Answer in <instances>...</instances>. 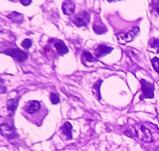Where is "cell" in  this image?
Instances as JSON below:
<instances>
[{
    "instance_id": "24",
    "label": "cell",
    "mask_w": 159,
    "mask_h": 151,
    "mask_svg": "<svg viewBox=\"0 0 159 151\" xmlns=\"http://www.w3.org/2000/svg\"><path fill=\"white\" fill-rule=\"evenodd\" d=\"M10 1H11V2H15V0H10Z\"/></svg>"
},
{
    "instance_id": "10",
    "label": "cell",
    "mask_w": 159,
    "mask_h": 151,
    "mask_svg": "<svg viewBox=\"0 0 159 151\" xmlns=\"http://www.w3.org/2000/svg\"><path fill=\"white\" fill-rule=\"evenodd\" d=\"M97 60L89 51H84L81 55V62L84 65H86L88 63H94Z\"/></svg>"
},
{
    "instance_id": "1",
    "label": "cell",
    "mask_w": 159,
    "mask_h": 151,
    "mask_svg": "<svg viewBox=\"0 0 159 151\" xmlns=\"http://www.w3.org/2000/svg\"><path fill=\"white\" fill-rule=\"evenodd\" d=\"M141 91L143 92L140 95V100L144 99H153L154 97V85L148 82L144 79L140 80Z\"/></svg>"
},
{
    "instance_id": "7",
    "label": "cell",
    "mask_w": 159,
    "mask_h": 151,
    "mask_svg": "<svg viewBox=\"0 0 159 151\" xmlns=\"http://www.w3.org/2000/svg\"><path fill=\"white\" fill-rule=\"evenodd\" d=\"M49 43H52L53 46L55 47V49H57V52L58 53L59 55L63 56L65 54L69 53V49L65 44L63 41L60 39H56V38H51L49 41Z\"/></svg>"
},
{
    "instance_id": "21",
    "label": "cell",
    "mask_w": 159,
    "mask_h": 151,
    "mask_svg": "<svg viewBox=\"0 0 159 151\" xmlns=\"http://www.w3.org/2000/svg\"><path fill=\"white\" fill-rule=\"evenodd\" d=\"M19 2L21 4L26 7V6L30 5L31 2H32V0H19Z\"/></svg>"
},
{
    "instance_id": "16",
    "label": "cell",
    "mask_w": 159,
    "mask_h": 151,
    "mask_svg": "<svg viewBox=\"0 0 159 151\" xmlns=\"http://www.w3.org/2000/svg\"><path fill=\"white\" fill-rule=\"evenodd\" d=\"M18 99H11L7 101V109L9 110L10 112H14L16 111V109L18 108Z\"/></svg>"
},
{
    "instance_id": "18",
    "label": "cell",
    "mask_w": 159,
    "mask_h": 151,
    "mask_svg": "<svg viewBox=\"0 0 159 151\" xmlns=\"http://www.w3.org/2000/svg\"><path fill=\"white\" fill-rule=\"evenodd\" d=\"M151 65L154 68V70L157 72L159 75V58L158 57H154L151 59Z\"/></svg>"
},
{
    "instance_id": "6",
    "label": "cell",
    "mask_w": 159,
    "mask_h": 151,
    "mask_svg": "<svg viewBox=\"0 0 159 151\" xmlns=\"http://www.w3.org/2000/svg\"><path fill=\"white\" fill-rule=\"evenodd\" d=\"M42 109V103L38 100H31L24 106V112L27 115H32L39 112Z\"/></svg>"
},
{
    "instance_id": "12",
    "label": "cell",
    "mask_w": 159,
    "mask_h": 151,
    "mask_svg": "<svg viewBox=\"0 0 159 151\" xmlns=\"http://www.w3.org/2000/svg\"><path fill=\"white\" fill-rule=\"evenodd\" d=\"M61 131L67 138V139H72V126L69 122H65L61 126Z\"/></svg>"
},
{
    "instance_id": "22",
    "label": "cell",
    "mask_w": 159,
    "mask_h": 151,
    "mask_svg": "<svg viewBox=\"0 0 159 151\" xmlns=\"http://www.w3.org/2000/svg\"><path fill=\"white\" fill-rule=\"evenodd\" d=\"M156 11L159 15V0H157V2H156Z\"/></svg>"
},
{
    "instance_id": "9",
    "label": "cell",
    "mask_w": 159,
    "mask_h": 151,
    "mask_svg": "<svg viewBox=\"0 0 159 151\" xmlns=\"http://www.w3.org/2000/svg\"><path fill=\"white\" fill-rule=\"evenodd\" d=\"M61 9L64 15L70 16V15H72L74 14L75 9H76V4L72 0H65L62 3Z\"/></svg>"
},
{
    "instance_id": "4",
    "label": "cell",
    "mask_w": 159,
    "mask_h": 151,
    "mask_svg": "<svg viewBox=\"0 0 159 151\" xmlns=\"http://www.w3.org/2000/svg\"><path fill=\"white\" fill-rule=\"evenodd\" d=\"M2 53L13 57L18 62H24L28 58V54L26 53L23 52L19 49H17V48L16 49H8L7 50L2 51Z\"/></svg>"
},
{
    "instance_id": "11",
    "label": "cell",
    "mask_w": 159,
    "mask_h": 151,
    "mask_svg": "<svg viewBox=\"0 0 159 151\" xmlns=\"http://www.w3.org/2000/svg\"><path fill=\"white\" fill-rule=\"evenodd\" d=\"M93 30H94V32L96 34H103L107 32V29L106 25L99 18V20L96 19L94 22V24H93Z\"/></svg>"
},
{
    "instance_id": "23",
    "label": "cell",
    "mask_w": 159,
    "mask_h": 151,
    "mask_svg": "<svg viewBox=\"0 0 159 151\" xmlns=\"http://www.w3.org/2000/svg\"><path fill=\"white\" fill-rule=\"evenodd\" d=\"M115 1H121V0H107V2H115Z\"/></svg>"
},
{
    "instance_id": "13",
    "label": "cell",
    "mask_w": 159,
    "mask_h": 151,
    "mask_svg": "<svg viewBox=\"0 0 159 151\" xmlns=\"http://www.w3.org/2000/svg\"><path fill=\"white\" fill-rule=\"evenodd\" d=\"M8 18L11 20L12 22L18 24H22L24 21V16L21 13L16 12V11H13L8 15Z\"/></svg>"
},
{
    "instance_id": "14",
    "label": "cell",
    "mask_w": 159,
    "mask_h": 151,
    "mask_svg": "<svg viewBox=\"0 0 159 151\" xmlns=\"http://www.w3.org/2000/svg\"><path fill=\"white\" fill-rule=\"evenodd\" d=\"M103 80H99L93 85L92 86V92L96 95L97 100H100L101 99V94H100V87H101Z\"/></svg>"
},
{
    "instance_id": "2",
    "label": "cell",
    "mask_w": 159,
    "mask_h": 151,
    "mask_svg": "<svg viewBox=\"0 0 159 151\" xmlns=\"http://www.w3.org/2000/svg\"><path fill=\"white\" fill-rule=\"evenodd\" d=\"M140 33V30L139 27H134L131 30L126 33H119L116 34V36L117 38V41L121 44H126L127 42H132Z\"/></svg>"
},
{
    "instance_id": "8",
    "label": "cell",
    "mask_w": 159,
    "mask_h": 151,
    "mask_svg": "<svg viewBox=\"0 0 159 151\" xmlns=\"http://www.w3.org/2000/svg\"><path fill=\"white\" fill-rule=\"evenodd\" d=\"M113 48L110 46H107V45H104V44H99L98 45V46L96 47V49H95V57H96L97 59L99 58H101L103 57L106 56L107 54L111 53L113 51Z\"/></svg>"
},
{
    "instance_id": "17",
    "label": "cell",
    "mask_w": 159,
    "mask_h": 151,
    "mask_svg": "<svg viewBox=\"0 0 159 151\" xmlns=\"http://www.w3.org/2000/svg\"><path fill=\"white\" fill-rule=\"evenodd\" d=\"M50 101L52 103V104L53 105H57L58 104L60 103V97H59V95L57 93H54V92H52L50 93Z\"/></svg>"
},
{
    "instance_id": "19",
    "label": "cell",
    "mask_w": 159,
    "mask_h": 151,
    "mask_svg": "<svg viewBox=\"0 0 159 151\" xmlns=\"http://www.w3.org/2000/svg\"><path fill=\"white\" fill-rule=\"evenodd\" d=\"M150 45L151 48H154L157 50V53H159V39L157 38H153L151 42H150Z\"/></svg>"
},
{
    "instance_id": "3",
    "label": "cell",
    "mask_w": 159,
    "mask_h": 151,
    "mask_svg": "<svg viewBox=\"0 0 159 151\" xmlns=\"http://www.w3.org/2000/svg\"><path fill=\"white\" fill-rule=\"evenodd\" d=\"M72 21L78 27L86 26L90 22V14L86 11H81L75 15Z\"/></svg>"
},
{
    "instance_id": "20",
    "label": "cell",
    "mask_w": 159,
    "mask_h": 151,
    "mask_svg": "<svg viewBox=\"0 0 159 151\" xmlns=\"http://www.w3.org/2000/svg\"><path fill=\"white\" fill-rule=\"evenodd\" d=\"M22 46L25 49H29L32 46V41L29 38H25L22 42Z\"/></svg>"
},
{
    "instance_id": "15",
    "label": "cell",
    "mask_w": 159,
    "mask_h": 151,
    "mask_svg": "<svg viewBox=\"0 0 159 151\" xmlns=\"http://www.w3.org/2000/svg\"><path fill=\"white\" fill-rule=\"evenodd\" d=\"M141 130L142 133H143V137H142V139L143 140V142H150L153 141V137H152L151 133L150 131L147 129V127H145L144 126H141Z\"/></svg>"
},
{
    "instance_id": "5",
    "label": "cell",
    "mask_w": 159,
    "mask_h": 151,
    "mask_svg": "<svg viewBox=\"0 0 159 151\" xmlns=\"http://www.w3.org/2000/svg\"><path fill=\"white\" fill-rule=\"evenodd\" d=\"M0 130H1V135H2V136L5 137V138H7L8 139H15L16 137H18L16 129H15V126H13V125L11 126V125L7 124V123L1 124Z\"/></svg>"
}]
</instances>
